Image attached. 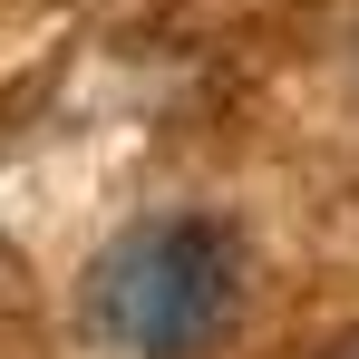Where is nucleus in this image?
<instances>
[{
    "mask_svg": "<svg viewBox=\"0 0 359 359\" xmlns=\"http://www.w3.org/2000/svg\"><path fill=\"white\" fill-rule=\"evenodd\" d=\"M243 292V252L214 214H156L97 252L88 272V320L126 359H194Z\"/></svg>",
    "mask_w": 359,
    "mask_h": 359,
    "instance_id": "nucleus-1",
    "label": "nucleus"
},
{
    "mask_svg": "<svg viewBox=\"0 0 359 359\" xmlns=\"http://www.w3.org/2000/svg\"><path fill=\"white\" fill-rule=\"evenodd\" d=\"M330 359H359V330H350V340H340V350H330Z\"/></svg>",
    "mask_w": 359,
    "mask_h": 359,
    "instance_id": "nucleus-2",
    "label": "nucleus"
}]
</instances>
